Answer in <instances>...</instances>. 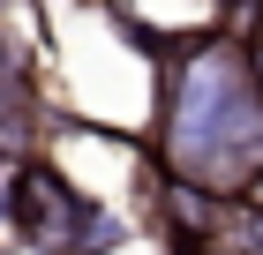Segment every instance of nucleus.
<instances>
[{"instance_id":"3","label":"nucleus","mask_w":263,"mask_h":255,"mask_svg":"<svg viewBox=\"0 0 263 255\" xmlns=\"http://www.w3.org/2000/svg\"><path fill=\"white\" fill-rule=\"evenodd\" d=\"M218 225H226V195L151 165V233L165 255H218Z\"/></svg>"},{"instance_id":"5","label":"nucleus","mask_w":263,"mask_h":255,"mask_svg":"<svg viewBox=\"0 0 263 255\" xmlns=\"http://www.w3.org/2000/svg\"><path fill=\"white\" fill-rule=\"evenodd\" d=\"M233 203H248V210H263V173L248 180V188H241V195H233Z\"/></svg>"},{"instance_id":"1","label":"nucleus","mask_w":263,"mask_h":255,"mask_svg":"<svg viewBox=\"0 0 263 255\" xmlns=\"http://www.w3.org/2000/svg\"><path fill=\"white\" fill-rule=\"evenodd\" d=\"M151 53H158L151 165L233 203L263 173V90L248 75V45L226 30H165L151 38Z\"/></svg>"},{"instance_id":"2","label":"nucleus","mask_w":263,"mask_h":255,"mask_svg":"<svg viewBox=\"0 0 263 255\" xmlns=\"http://www.w3.org/2000/svg\"><path fill=\"white\" fill-rule=\"evenodd\" d=\"M90 210H98V195H83L53 158H23L15 165V203H8L15 248H30V255H76L83 233H90Z\"/></svg>"},{"instance_id":"4","label":"nucleus","mask_w":263,"mask_h":255,"mask_svg":"<svg viewBox=\"0 0 263 255\" xmlns=\"http://www.w3.org/2000/svg\"><path fill=\"white\" fill-rule=\"evenodd\" d=\"M218 255H263V210H248V203H226Z\"/></svg>"}]
</instances>
